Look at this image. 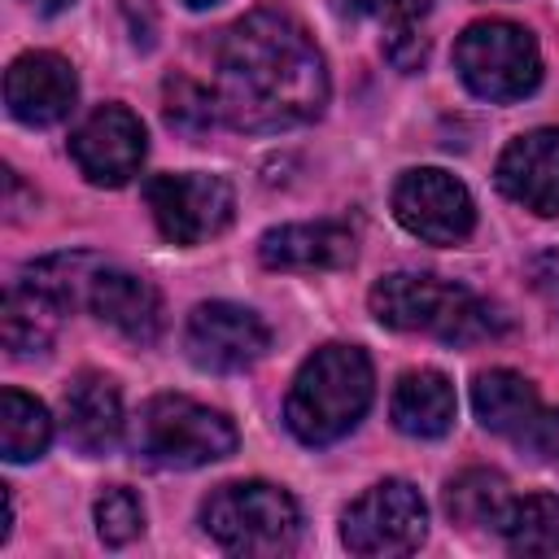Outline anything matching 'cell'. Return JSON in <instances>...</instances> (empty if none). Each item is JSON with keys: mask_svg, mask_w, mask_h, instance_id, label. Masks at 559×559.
Returning <instances> with one entry per match:
<instances>
[{"mask_svg": "<svg viewBox=\"0 0 559 559\" xmlns=\"http://www.w3.org/2000/svg\"><path fill=\"white\" fill-rule=\"evenodd\" d=\"M218 109L245 131H284L319 118L328 100L323 52L288 13L258 9L218 44Z\"/></svg>", "mask_w": 559, "mask_h": 559, "instance_id": "obj_1", "label": "cell"}, {"mask_svg": "<svg viewBox=\"0 0 559 559\" xmlns=\"http://www.w3.org/2000/svg\"><path fill=\"white\" fill-rule=\"evenodd\" d=\"M371 406V362L358 345H323L314 349L284 402V419L297 441L306 445H332Z\"/></svg>", "mask_w": 559, "mask_h": 559, "instance_id": "obj_2", "label": "cell"}, {"mask_svg": "<svg viewBox=\"0 0 559 559\" xmlns=\"http://www.w3.org/2000/svg\"><path fill=\"white\" fill-rule=\"evenodd\" d=\"M367 301L384 328L428 332V336H441L454 345L485 341L502 328V319L476 293H467L463 284H441L432 275H406V271L384 275V280H376Z\"/></svg>", "mask_w": 559, "mask_h": 559, "instance_id": "obj_3", "label": "cell"}, {"mask_svg": "<svg viewBox=\"0 0 559 559\" xmlns=\"http://www.w3.org/2000/svg\"><path fill=\"white\" fill-rule=\"evenodd\" d=\"M205 533L236 555H284L301 533L293 493L266 480H236L210 493L201 507Z\"/></svg>", "mask_w": 559, "mask_h": 559, "instance_id": "obj_4", "label": "cell"}, {"mask_svg": "<svg viewBox=\"0 0 559 559\" xmlns=\"http://www.w3.org/2000/svg\"><path fill=\"white\" fill-rule=\"evenodd\" d=\"M135 450L140 459L157 463V467H201L214 459H227L236 450V428L227 415L179 397V393H162L153 402H144L140 419H135Z\"/></svg>", "mask_w": 559, "mask_h": 559, "instance_id": "obj_5", "label": "cell"}, {"mask_svg": "<svg viewBox=\"0 0 559 559\" xmlns=\"http://www.w3.org/2000/svg\"><path fill=\"white\" fill-rule=\"evenodd\" d=\"M454 66L485 100H520L542 79L537 39L515 22H472L454 44Z\"/></svg>", "mask_w": 559, "mask_h": 559, "instance_id": "obj_6", "label": "cell"}, {"mask_svg": "<svg viewBox=\"0 0 559 559\" xmlns=\"http://www.w3.org/2000/svg\"><path fill=\"white\" fill-rule=\"evenodd\" d=\"M428 533V507L415 485L406 480H380L371 485L349 511L341 515V537L354 555L367 559H389V555H411Z\"/></svg>", "mask_w": 559, "mask_h": 559, "instance_id": "obj_7", "label": "cell"}, {"mask_svg": "<svg viewBox=\"0 0 559 559\" xmlns=\"http://www.w3.org/2000/svg\"><path fill=\"white\" fill-rule=\"evenodd\" d=\"M144 201L153 210L157 231L170 245H201L210 236H218L231 223L236 197L231 183L218 175H153L144 183Z\"/></svg>", "mask_w": 559, "mask_h": 559, "instance_id": "obj_8", "label": "cell"}, {"mask_svg": "<svg viewBox=\"0 0 559 559\" xmlns=\"http://www.w3.org/2000/svg\"><path fill=\"white\" fill-rule=\"evenodd\" d=\"M393 214L411 236L428 245H459L476 227V205L467 188L454 175L432 166L406 170L393 183Z\"/></svg>", "mask_w": 559, "mask_h": 559, "instance_id": "obj_9", "label": "cell"}, {"mask_svg": "<svg viewBox=\"0 0 559 559\" xmlns=\"http://www.w3.org/2000/svg\"><path fill=\"white\" fill-rule=\"evenodd\" d=\"M183 345H188V358L197 367H205V371H245V367H253L266 354L271 332L245 306L205 301V306L192 310Z\"/></svg>", "mask_w": 559, "mask_h": 559, "instance_id": "obj_10", "label": "cell"}, {"mask_svg": "<svg viewBox=\"0 0 559 559\" xmlns=\"http://www.w3.org/2000/svg\"><path fill=\"white\" fill-rule=\"evenodd\" d=\"M70 157L74 166L100 183V188H118L127 183L140 162H144V122L122 109V105H100L74 135H70Z\"/></svg>", "mask_w": 559, "mask_h": 559, "instance_id": "obj_11", "label": "cell"}, {"mask_svg": "<svg viewBox=\"0 0 559 559\" xmlns=\"http://www.w3.org/2000/svg\"><path fill=\"white\" fill-rule=\"evenodd\" d=\"M79 79L57 52H22L4 74L9 114L26 127H52L74 109Z\"/></svg>", "mask_w": 559, "mask_h": 559, "instance_id": "obj_12", "label": "cell"}, {"mask_svg": "<svg viewBox=\"0 0 559 559\" xmlns=\"http://www.w3.org/2000/svg\"><path fill=\"white\" fill-rule=\"evenodd\" d=\"M498 188L533 214H559V127L511 140L498 157Z\"/></svg>", "mask_w": 559, "mask_h": 559, "instance_id": "obj_13", "label": "cell"}, {"mask_svg": "<svg viewBox=\"0 0 559 559\" xmlns=\"http://www.w3.org/2000/svg\"><path fill=\"white\" fill-rule=\"evenodd\" d=\"M66 441L83 454H109L122 437V397L118 384L100 371H83L61 393Z\"/></svg>", "mask_w": 559, "mask_h": 559, "instance_id": "obj_14", "label": "cell"}, {"mask_svg": "<svg viewBox=\"0 0 559 559\" xmlns=\"http://www.w3.org/2000/svg\"><path fill=\"white\" fill-rule=\"evenodd\" d=\"M354 231L341 223H288L258 240V258L271 271H336L354 262Z\"/></svg>", "mask_w": 559, "mask_h": 559, "instance_id": "obj_15", "label": "cell"}, {"mask_svg": "<svg viewBox=\"0 0 559 559\" xmlns=\"http://www.w3.org/2000/svg\"><path fill=\"white\" fill-rule=\"evenodd\" d=\"M87 306L96 310V319H105L109 328H118L135 345H148L162 332V297L148 280H140L131 271L100 266V275L92 280Z\"/></svg>", "mask_w": 559, "mask_h": 559, "instance_id": "obj_16", "label": "cell"}, {"mask_svg": "<svg viewBox=\"0 0 559 559\" xmlns=\"http://www.w3.org/2000/svg\"><path fill=\"white\" fill-rule=\"evenodd\" d=\"M393 424L406 437H441L454 424V384L441 371H406L393 389Z\"/></svg>", "mask_w": 559, "mask_h": 559, "instance_id": "obj_17", "label": "cell"}, {"mask_svg": "<svg viewBox=\"0 0 559 559\" xmlns=\"http://www.w3.org/2000/svg\"><path fill=\"white\" fill-rule=\"evenodd\" d=\"M100 258L96 253H83V249H74V253H48V258H39V262H31L26 271H22V288L26 293H35L39 301H48L52 310H70V306H79V301H87V293H92V280L100 275Z\"/></svg>", "mask_w": 559, "mask_h": 559, "instance_id": "obj_18", "label": "cell"}, {"mask_svg": "<svg viewBox=\"0 0 559 559\" xmlns=\"http://www.w3.org/2000/svg\"><path fill=\"white\" fill-rule=\"evenodd\" d=\"M472 406H476V419L489 428V432H520L542 406H537V389L533 380H524L520 371H480L476 384H472Z\"/></svg>", "mask_w": 559, "mask_h": 559, "instance_id": "obj_19", "label": "cell"}, {"mask_svg": "<svg viewBox=\"0 0 559 559\" xmlns=\"http://www.w3.org/2000/svg\"><path fill=\"white\" fill-rule=\"evenodd\" d=\"M511 507L507 480L489 467H467L445 485V515L463 528H485V524H502Z\"/></svg>", "mask_w": 559, "mask_h": 559, "instance_id": "obj_20", "label": "cell"}, {"mask_svg": "<svg viewBox=\"0 0 559 559\" xmlns=\"http://www.w3.org/2000/svg\"><path fill=\"white\" fill-rule=\"evenodd\" d=\"M48 437H52V419L48 411L26 397L22 389H4L0 393V450L9 463H26V459H39L48 450Z\"/></svg>", "mask_w": 559, "mask_h": 559, "instance_id": "obj_21", "label": "cell"}, {"mask_svg": "<svg viewBox=\"0 0 559 559\" xmlns=\"http://www.w3.org/2000/svg\"><path fill=\"white\" fill-rule=\"evenodd\" d=\"M61 310H52L48 301H39L35 293H26L22 284L9 288L4 297V314H0V332H4V349L17 358L31 354H48L52 345V323Z\"/></svg>", "mask_w": 559, "mask_h": 559, "instance_id": "obj_22", "label": "cell"}, {"mask_svg": "<svg viewBox=\"0 0 559 559\" xmlns=\"http://www.w3.org/2000/svg\"><path fill=\"white\" fill-rule=\"evenodd\" d=\"M498 528L515 555H555L559 550V498L528 493L507 507Z\"/></svg>", "mask_w": 559, "mask_h": 559, "instance_id": "obj_23", "label": "cell"}, {"mask_svg": "<svg viewBox=\"0 0 559 559\" xmlns=\"http://www.w3.org/2000/svg\"><path fill=\"white\" fill-rule=\"evenodd\" d=\"M140 528H144V507L131 489L114 485L96 498V533L105 546H127L131 537H140Z\"/></svg>", "mask_w": 559, "mask_h": 559, "instance_id": "obj_24", "label": "cell"}, {"mask_svg": "<svg viewBox=\"0 0 559 559\" xmlns=\"http://www.w3.org/2000/svg\"><path fill=\"white\" fill-rule=\"evenodd\" d=\"M166 118H170V127L201 131L214 118H223V109H218V96L210 87H201L192 79H170L166 83Z\"/></svg>", "mask_w": 559, "mask_h": 559, "instance_id": "obj_25", "label": "cell"}, {"mask_svg": "<svg viewBox=\"0 0 559 559\" xmlns=\"http://www.w3.org/2000/svg\"><path fill=\"white\" fill-rule=\"evenodd\" d=\"M384 57H389V66L393 70H419L424 66V57H428V39L411 26V22H389V31H384Z\"/></svg>", "mask_w": 559, "mask_h": 559, "instance_id": "obj_26", "label": "cell"}, {"mask_svg": "<svg viewBox=\"0 0 559 559\" xmlns=\"http://www.w3.org/2000/svg\"><path fill=\"white\" fill-rule=\"evenodd\" d=\"M515 437L533 450V459H555V454H559V411H550V415L537 411Z\"/></svg>", "mask_w": 559, "mask_h": 559, "instance_id": "obj_27", "label": "cell"}, {"mask_svg": "<svg viewBox=\"0 0 559 559\" xmlns=\"http://www.w3.org/2000/svg\"><path fill=\"white\" fill-rule=\"evenodd\" d=\"M354 9H362L380 22H415L432 9V0H354Z\"/></svg>", "mask_w": 559, "mask_h": 559, "instance_id": "obj_28", "label": "cell"}, {"mask_svg": "<svg viewBox=\"0 0 559 559\" xmlns=\"http://www.w3.org/2000/svg\"><path fill=\"white\" fill-rule=\"evenodd\" d=\"M35 13H61V9H70L74 0H26Z\"/></svg>", "mask_w": 559, "mask_h": 559, "instance_id": "obj_29", "label": "cell"}, {"mask_svg": "<svg viewBox=\"0 0 559 559\" xmlns=\"http://www.w3.org/2000/svg\"><path fill=\"white\" fill-rule=\"evenodd\" d=\"M183 4H192V9H210V4H218V0H183Z\"/></svg>", "mask_w": 559, "mask_h": 559, "instance_id": "obj_30", "label": "cell"}]
</instances>
